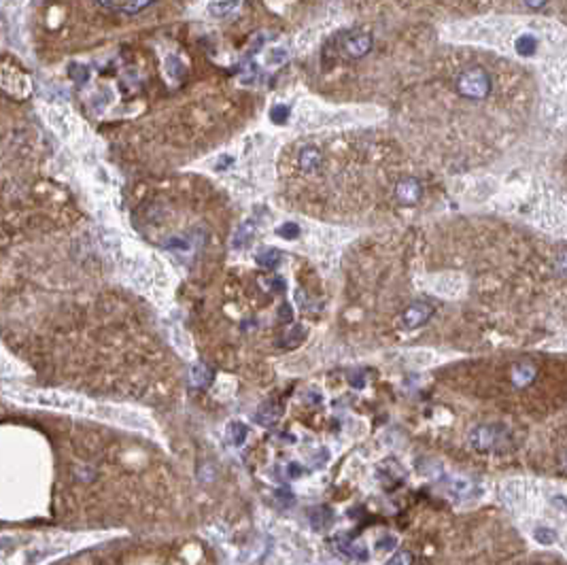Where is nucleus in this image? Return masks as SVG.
Returning <instances> with one entry per match:
<instances>
[{"label": "nucleus", "mask_w": 567, "mask_h": 565, "mask_svg": "<svg viewBox=\"0 0 567 565\" xmlns=\"http://www.w3.org/2000/svg\"><path fill=\"white\" fill-rule=\"evenodd\" d=\"M457 91L463 96V98H470V100H483L489 96L491 91V77L485 68L480 66H474V68H468L463 71L457 79Z\"/></svg>", "instance_id": "f257e3e1"}, {"label": "nucleus", "mask_w": 567, "mask_h": 565, "mask_svg": "<svg viewBox=\"0 0 567 565\" xmlns=\"http://www.w3.org/2000/svg\"><path fill=\"white\" fill-rule=\"evenodd\" d=\"M470 442L480 453L499 450L506 442V432L499 425H480L472 432Z\"/></svg>", "instance_id": "f03ea898"}, {"label": "nucleus", "mask_w": 567, "mask_h": 565, "mask_svg": "<svg viewBox=\"0 0 567 565\" xmlns=\"http://www.w3.org/2000/svg\"><path fill=\"white\" fill-rule=\"evenodd\" d=\"M372 34L368 32H348L342 41V54L351 60H359L372 51Z\"/></svg>", "instance_id": "7ed1b4c3"}, {"label": "nucleus", "mask_w": 567, "mask_h": 565, "mask_svg": "<svg viewBox=\"0 0 567 565\" xmlns=\"http://www.w3.org/2000/svg\"><path fill=\"white\" fill-rule=\"evenodd\" d=\"M423 196V185L419 179L415 177H406L402 181H397L395 185V200L404 207H412V204H417Z\"/></svg>", "instance_id": "20e7f679"}, {"label": "nucleus", "mask_w": 567, "mask_h": 565, "mask_svg": "<svg viewBox=\"0 0 567 565\" xmlns=\"http://www.w3.org/2000/svg\"><path fill=\"white\" fill-rule=\"evenodd\" d=\"M432 306L427 302H415L410 304L406 311L402 313V325L408 330H417L421 325H425L432 319Z\"/></svg>", "instance_id": "39448f33"}, {"label": "nucleus", "mask_w": 567, "mask_h": 565, "mask_svg": "<svg viewBox=\"0 0 567 565\" xmlns=\"http://www.w3.org/2000/svg\"><path fill=\"white\" fill-rule=\"evenodd\" d=\"M102 7H107L111 11H117V13H128V15H134L142 9H147L153 0H98Z\"/></svg>", "instance_id": "423d86ee"}, {"label": "nucleus", "mask_w": 567, "mask_h": 565, "mask_svg": "<svg viewBox=\"0 0 567 565\" xmlns=\"http://www.w3.org/2000/svg\"><path fill=\"white\" fill-rule=\"evenodd\" d=\"M297 164L300 168L306 173V175H313L321 168L323 164V156H321V151L317 147H304L300 151V156H297Z\"/></svg>", "instance_id": "0eeeda50"}, {"label": "nucleus", "mask_w": 567, "mask_h": 565, "mask_svg": "<svg viewBox=\"0 0 567 565\" xmlns=\"http://www.w3.org/2000/svg\"><path fill=\"white\" fill-rule=\"evenodd\" d=\"M279 419H281V408L277 404H272V402L262 404L255 413V421L260 425H264V427H272L274 423H279Z\"/></svg>", "instance_id": "6e6552de"}, {"label": "nucleus", "mask_w": 567, "mask_h": 565, "mask_svg": "<svg viewBox=\"0 0 567 565\" xmlns=\"http://www.w3.org/2000/svg\"><path fill=\"white\" fill-rule=\"evenodd\" d=\"M215 374H213V368L209 364H193L191 366V383L198 387V389H206L211 383H213Z\"/></svg>", "instance_id": "1a4fd4ad"}, {"label": "nucleus", "mask_w": 567, "mask_h": 565, "mask_svg": "<svg viewBox=\"0 0 567 565\" xmlns=\"http://www.w3.org/2000/svg\"><path fill=\"white\" fill-rule=\"evenodd\" d=\"M311 525L313 529L317 531H323L332 525V510L325 508V506H319V508H313L311 510Z\"/></svg>", "instance_id": "9d476101"}, {"label": "nucleus", "mask_w": 567, "mask_h": 565, "mask_svg": "<svg viewBox=\"0 0 567 565\" xmlns=\"http://www.w3.org/2000/svg\"><path fill=\"white\" fill-rule=\"evenodd\" d=\"M536 379V366L533 364H519L512 372V383L517 387H525Z\"/></svg>", "instance_id": "9b49d317"}, {"label": "nucleus", "mask_w": 567, "mask_h": 565, "mask_svg": "<svg viewBox=\"0 0 567 565\" xmlns=\"http://www.w3.org/2000/svg\"><path fill=\"white\" fill-rule=\"evenodd\" d=\"M304 338H306L304 325H293V328L285 330V334H283V338H281V346H285V348H295L297 344L304 342Z\"/></svg>", "instance_id": "f8f14e48"}, {"label": "nucleus", "mask_w": 567, "mask_h": 565, "mask_svg": "<svg viewBox=\"0 0 567 565\" xmlns=\"http://www.w3.org/2000/svg\"><path fill=\"white\" fill-rule=\"evenodd\" d=\"M514 47H517V51L521 56H533L536 49H538V41L531 34H521L517 38V43H514Z\"/></svg>", "instance_id": "ddd939ff"}, {"label": "nucleus", "mask_w": 567, "mask_h": 565, "mask_svg": "<svg viewBox=\"0 0 567 565\" xmlns=\"http://www.w3.org/2000/svg\"><path fill=\"white\" fill-rule=\"evenodd\" d=\"M226 438H228V442H230V444H234V446H240V444H242V442L246 440V427H244L242 423L234 421V423H230V425H228Z\"/></svg>", "instance_id": "4468645a"}, {"label": "nucleus", "mask_w": 567, "mask_h": 565, "mask_svg": "<svg viewBox=\"0 0 567 565\" xmlns=\"http://www.w3.org/2000/svg\"><path fill=\"white\" fill-rule=\"evenodd\" d=\"M236 9H238V0H221V3H215V5L209 7V11H211L215 17H228V15H232Z\"/></svg>", "instance_id": "2eb2a0df"}, {"label": "nucleus", "mask_w": 567, "mask_h": 565, "mask_svg": "<svg viewBox=\"0 0 567 565\" xmlns=\"http://www.w3.org/2000/svg\"><path fill=\"white\" fill-rule=\"evenodd\" d=\"M281 260V253L277 249H264L257 253V264L264 266V268H274Z\"/></svg>", "instance_id": "dca6fc26"}, {"label": "nucleus", "mask_w": 567, "mask_h": 565, "mask_svg": "<svg viewBox=\"0 0 567 565\" xmlns=\"http://www.w3.org/2000/svg\"><path fill=\"white\" fill-rule=\"evenodd\" d=\"M253 236V223H242L234 236V247H244Z\"/></svg>", "instance_id": "f3484780"}, {"label": "nucleus", "mask_w": 567, "mask_h": 565, "mask_svg": "<svg viewBox=\"0 0 567 565\" xmlns=\"http://www.w3.org/2000/svg\"><path fill=\"white\" fill-rule=\"evenodd\" d=\"M533 538L540 542V544H544V546H550V544H554V540H557V534H554V529H550V527H538L536 531H533Z\"/></svg>", "instance_id": "a211bd4d"}, {"label": "nucleus", "mask_w": 567, "mask_h": 565, "mask_svg": "<svg viewBox=\"0 0 567 565\" xmlns=\"http://www.w3.org/2000/svg\"><path fill=\"white\" fill-rule=\"evenodd\" d=\"M277 234H279L281 238H285V240H293V238L300 236V228H297L295 223H283V226L277 230Z\"/></svg>", "instance_id": "6ab92c4d"}, {"label": "nucleus", "mask_w": 567, "mask_h": 565, "mask_svg": "<svg viewBox=\"0 0 567 565\" xmlns=\"http://www.w3.org/2000/svg\"><path fill=\"white\" fill-rule=\"evenodd\" d=\"M270 119H272L274 124H285V122L289 119V107H285V105H277V107L270 111Z\"/></svg>", "instance_id": "aec40b11"}, {"label": "nucleus", "mask_w": 567, "mask_h": 565, "mask_svg": "<svg viewBox=\"0 0 567 565\" xmlns=\"http://www.w3.org/2000/svg\"><path fill=\"white\" fill-rule=\"evenodd\" d=\"M470 489H472V483H468V480H452V485H450V491L459 497H466L470 493Z\"/></svg>", "instance_id": "412c9836"}, {"label": "nucleus", "mask_w": 567, "mask_h": 565, "mask_svg": "<svg viewBox=\"0 0 567 565\" xmlns=\"http://www.w3.org/2000/svg\"><path fill=\"white\" fill-rule=\"evenodd\" d=\"M412 561H415V557L408 555L406 550H399V552H395V555L389 559V563H391V565H410Z\"/></svg>", "instance_id": "4be33fe9"}, {"label": "nucleus", "mask_w": 567, "mask_h": 565, "mask_svg": "<svg viewBox=\"0 0 567 565\" xmlns=\"http://www.w3.org/2000/svg\"><path fill=\"white\" fill-rule=\"evenodd\" d=\"M395 546H397V542H395V538H393V536H383V538L376 542V548H378L381 552L395 550Z\"/></svg>", "instance_id": "5701e85b"}, {"label": "nucleus", "mask_w": 567, "mask_h": 565, "mask_svg": "<svg viewBox=\"0 0 567 565\" xmlns=\"http://www.w3.org/2000/svg\"><path fill=\"white\" fill-rule=\"evenodd\" d=\"M348 557L355 559V561H368V548L366 546H359V544H353Z\"/></svg>", "instance_id": "b1692460"}, {"label": "nucleus", "mask_w": 567, "mask_h": 565, "mask_svg": "<svg viewBox=\"0 0 567 565\" xmlns=\"http://www.w3.org/2000/svg\"><path fill=\"white\" fill-rule=\"evenodd\" d=\"M291 317H293V308H291V304H281V308H279V321L281 323H287V321H291Z\"/></svg>", "instance_id": "393cba45"}, {"label": "nucleus", "mask_w": 567, "mask_h": 565, "mask_svg": "<svg viewBox=\"0 0 567 565\" xmlns=\"http://www.w3.org/2000/svg\"><path fill=\"white\" fill-rule=\"evenodd\" d=\"M266 285H268L272 291H283V289H285V283H283L281 277H270V279L266 281Z\"/></svg>", "instance_id": "a878e982"}, {"label": "nucleus", "mask_w": 567, "mask_h": 565, "mask_svg": "<svg viewBox=\"0 0 567 565\" xmlns=\"http://www.w3.org/2000/svg\"><path fill=\"white\" fill-rule=\"evenodd\" d=\"M351 385H353V387H357V389H359V387H364V385H366V376H364V372H357V374H353V376H351Z\"/></svg>", "instance_id": "bb28decb"}, {"label": "nucleus", "mask_w": 567, "mask_h": 565, "mask_svg": "<svg viewBox=\"0 0 567 565\" xmlns=\"http://www.w3.org/2000/svg\"><path fill=\"white\" fill-rule=\"evenodd\" d=\"M546 3H548V0H525V5H527L529 9H542Z\"/></svg>", "instance_id": "cd10ccee"}, {"label": "nucleus", "mask_w": 567, "mask_h": 565, "mask_svg": "<svg viewBox=\"0 0 567 565\" xmlns=\"http://www.w3.org/2000/svg\"><path fill=\"white\" fill-rule=\"evenodd\" d=\"M300 474H302V468H297V464H289L287 476H289V478H295V476H300Z\"/></svg>", "instance_id": "c85d7f7f"}, {"label": "nucleus", "mask_w": 567, "mask_h": 565, "mask_svg": "<svg viewBox=\"0 0 567 565\" xmlns=\"http://www.w3.org/2000/svg\"><path fill=\"white\" fill-rule=\"evenodd\" d=\"M561 266L567 270V255H563V258H561Z\"/></svg>", "instance_id": "c756f323"}, {"label": "nucleus", "mask_w": 567, "mask_h": 565, "mask_svg": "<svg viewBox=\"0 0 567 565\" xmlns=\"http://www.w3.org/2000/svg\"><path fill=\"white\" fill-rule=\"evenodd\" d=\"M565 468H567V466H565Z\"/></svg>", "instance_id": "7c9ffc66"}]
</instances>
